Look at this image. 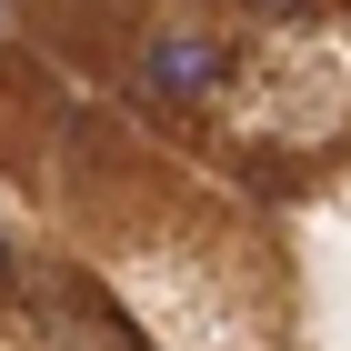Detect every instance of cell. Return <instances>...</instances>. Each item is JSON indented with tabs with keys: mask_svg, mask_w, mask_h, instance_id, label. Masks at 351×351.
I'll return each mask as SVG.
<instances>
[{
	"mask_svg": "<svg viewBox=\"0 0 351 351\" xmlns=\"http://www.w3.org/2000/svg\"><path fill=\"white\" fill-rule=\"evenodd\" d=\"M231 71H241V51L201 10H161V21L141 30V51H131V90L151 110H221L231 101Z\"/></svg>",
	"mask_w": 351,
	"mask_h": 351,
	"instance_id": "1",
	"label": "cell"
},
{
	"mask_svg": "<svg viewBox=\"0 0 351 351\" xmlns=\"http://www.w3.org/2000/svg\"><path fill=\"white\" fill-rule=\"evenodd\" d=\"M331 0H231V21H261V30H301V21H322Z\"/></svg>",
	"mask_w": 351,
	"mask_h": 351,
	"instance_id": "2",
	"label": "cell"
},
{
	"mask_svg": "<svg viewBox=\"0 0 351 351\" xmlns=\"http://www.w3.org/2000/svg\"><path fill=\"white\" fill-rule=\"evenodd\" d=\"M21 281V241H10V221H0V291Z\"/></svg>",
	"mask_w": 351,
	"mask_h": 351,
	"instance_id": "3",
	"label": "cell"
}]
</instances>
